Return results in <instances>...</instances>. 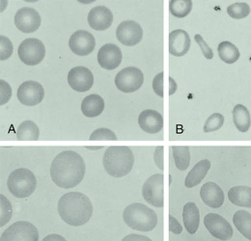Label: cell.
I'll return each mask as SVG.
<instances>
[{
    "label": "cell",
    "mask_w": 251,
    "mask_h": 241,
    "mask_svg": "<svg viewBox=\"0 0 251 241\" xmlns=\"http://www.w3.org/2000/svg\"><path fill=\"white\" fill-rule=\"evenodd\" d=\"M12 96V88L8 82L3 79L0 80V104L4 105L7 103Z\"/></svg>",
    "instance_id": "cell-37"
},
{
    "label": "cell",
    "mask_w": 251,
    "mask_h": 241,
    "mask_svg": "<svg viewBox=\"0 0 251 241\" xmlns=\"http://www.w3.org/2000/svg\"><path fill=\"white\" fill-rule=\"evenodd\" d=\"M227 14L235 20H243L251 14V7L246 2H238L227 8Z\"/></svg>",
    "instance_id": "cell-31"
},
{
    "label": "cell",
    "mask_w": 251,
    "mask_h": 241,
    "mask_svg": "<svg viewBox=\"0 0 251 241\" xmlns=\"http://www.w3.org/2000/svg\"><path fill=\"white\" fill-rule=\"evenodd\" d=\"M163 72L157 73L152 83L153 90L156 93V95L160 97H163Z\"/></svg>",
    "instance_id": "cell-38"
},
{
    "label": "cell",
    "mask_w": 251,
    "mask_h": 241,
    "mask_svg": "<svg viewBox=\"0 0 251 241\" xmlns=\"http://www.w3.org/2000/svg\"><path fill=\"white\" fill-rule=\"evenodd\" d=\"M57 210L63 221L73 227L85 225L93 215L91 200L80 192L64 194L58 201Z\"/></svg>",
    "instance_id": "cell-2"
},
{
    "label": "cell",
    "mask_w": 251,
    "mask_h": 241,
    "mask_svg": "<svg viewBox=\"0 0 251 241\" xmlns=\"http://www.w3.org/2000/svg\"><path fill=\"white\" fill-rule=\"evenodd\" d=\"M104 106V99L97 94H92L85 96L82 100L81 112L85 117L95 118L103 112Z\"/></svg>",
    "instance_id": "cell-21"
},
{
    "label": "cell",
    "mask_w": 251,
    "mask_h": 241,
    "mask_svg": "<svg viewBox=\"0 0 251 241\" xmlns=\"http://www.w3.org/2000/svg\"><path fill=\"white\" fill-rule=\"evenodd\" d=\"M13 209L9 199L3 194L0 195V227L6 225L12 218Z\"/></svg>",
    "instance_id": "cell-32"
},
{
    "label": "cell",
    "mask_w": 251,
    "mask_h": 241,
    "mask_svg": "<svg viewBox=\"0 0 251 241\" xmlns=\"http://www.w3.org/2000/svg\"><path fill=\"white\" fill-rule=\"evenodd\" d=\"M68 83L73 90L84 93L92 88L94 84V75L86 67H75L71 69L68 73Z\"/></svg>",
    "instance_id": "cell-11"
},
{
    "label": "cell",
    "mask_w": 251,
    "mask_h": 241,
    "mask_svg": "<svg viewBox=\"0 0 251 241\" xmlns=\"http://www.w3.org/2000/svg\"><path fill=\"white\" fill-rule=\"evenodd\" d=\"M14 51V47L12 42L5 36H0V60L9 59Z\"/></svg>",
    "instance_id": "cell-35"
},
{
    "label": "cell",
    "mask_w": 251,
    "mask_h": 241,
    "mask_svg": "<svg viewBox=\"0 0 251 241\" xmlns=\"http://www.w3.org/2000/svg\"><path fill=\"white\" fill-rule=\"evenodd\" d=\"M17 96L20 102L26 106H34L42 102L45 96L44 87L36 81H25L19 87Z\"/></svg>",
    "instance_id": "cell-15"
},
{
    "label": "cell",
    "mask_w": 251,
    "mask_h": 241,
    "mask_svg": "<svg viewBox=\"0 0 251 241\" xmlns=\"http://www.w3.org/2000/svg\"><path fill=\"white\" fill-rule=\"evenodd\" d=\"M10 193L19 199L31 196L37 187V179L33 172L26 168H20L13 171L7 181Z\"/></svg>",
    "instance_id": "cell-5"
},
{
    "label": "cell",
    "mask_w": 251,
    "mask_h": 241,
    "mask_svg": "<svg viewBox=\"0 0 251 241\" xmlns=\"http://www.w3.org/2000/svg\"><path fill=\"white\" fill-rule=\"evenodd\" d=\"M14 22L16 27L23 33H33L41 26L42 18L37 10L24 7L16 13Z\"/></svg>",
    "instance_id": "cell-12"
},
{
    "label": "cell",
    "mask_w": 251,
    "mask_h": 241,
    "mask_svg": "<svg viewBox=\"0 0 251 241\" xmlns=\"http://www.w3.org/2000/svg\"><path fill=\"white\" fill-rule=\"evenodd\" d=\"M0 241H39V232L30 222L19 221L2 233Z\"/></svg>",
    "instance_id": "cell-8"
},
{
    "label": "cell",
    "mask_w": 251,
    "mask_h": 241,
    "mask_svg": "<svg viewBox=\"0 0 251 241\" xmlns=\"http://www.w3.org/2000/svg\"><path fill=\"white\" fill-rule=\"evenodd\" d=\"M173 157L176 167L181 171H186L190 164V151L188 147H173Z\"/></svg>",
    "instance_id": "cell-30"
},
{
    "label": "cell",
    "mask_w": 251,
    "mask_h": 241,
    "mask_svg": "<svg viewBox=\"0 0 251 241\" xmlns=\"http://www.w3.org/2000/svg\"><path fill=\"white\" fill-rule=\"evenodd\" d=\"M102 164L109 176L123 178L131 171L134 155L128 147H109L104 151Z\"/></svg>",
    "instance_id": "cell-3"
},
{
    "label": "cell",
    "mask_w": 251,
    "mask_h": 241,
    "mask_svg": "<svg viewBox=\"0 0 251 241\" xmlns=\"http://www.w3.org/2000/svg\"><path fill=\"white\" fill-rule=\"evenodd\" d=\"M163 151H164V148L162 146H159L155 149V152H154V161H155L157 168L160 170H163V168H164V165H163L164 164L163 163V160H164L163 153L164 152Z\"/></svg>",
    "instance_id": "cell-40"
},
{
    "label": "cell",
    "mask_w": 251,
    "mask_h": 241,
    "mask_svg": "<svg viewBox=\"0 0 251 241\" xmlns=\"http://www.w3.org/2000/svg\"><path fill=\"white\" fill-rule=\"evenodd\" d=\"M71 50L78 56H87L93 52L96 40L93 34L86 30L75 31L69 40Z\"/></svg>",
    "instance_id": "cell-13"
},
{
    "label": "cell",
    "mask_w": 251,
    "mask_h": 241,
    "mask_svg": "<svg viewBox=\"0 0 251 241\" xmlns=\"http://www.w3.org/2000/svg\"><path fill=\"white\" fill-rule=\"evenodd\" d=\"M233 121L241 132H248L251 128V116L249 109L244 104H237L232 111Z\"/></svg>",
    "instance_id": "cell-25"
},
{
    "label": "cell",
    "mask_w": 251,
    "mask_h": 241,
    "mask_svg": "<svg viewBox=\"0 0 251 241\" xmlns=\"http://www.w3.org/2000/svg\"><path fill=\"white\" fill-rule=\"evenodd\" d=\"M190 37L182 29L172 31L169 34V52L176 57L186 55L190 48Z\"/></svg>",
    "instance_id": "cell-19"
},
{
    "label": "cell",
    "mask_w": 251,
    "mask_h": 241,
    "mask_svg": "<svg viewBox=\"0 0 251 241\" xmlns=\"http://www.w3.org/2000/svg\"><path fill=\"white\" fill-rule=\"evenodd\" d=\"M183 221L186 230L190 235H194L200 225V213L195 203L189 202L183 210Z\"/></svg>",
    "instance_id": "cell-24"
},
{
    "label": "cell",
    "mask_w": 251,
    "mask_h": 241,
    "mask_svg": "<svg viewBox=\"0 0 251 241\" xmlns=\"http://www.w3.org/2000/svg\"><path fill=\"white\" fill-rule=\"evenodd\" d=\"M223 123H224L223 115L220 113H213L206 120L203 130L205 133L217 131L222 127Z\"/></svg>",
    "instance_id": "cell-33"
},
{
    "label": "cell",
    "mask_w": 251,
    "mask_h": 241,
    "mask_svg": "<svg viewBox=\"0 0 251 241\" xmlns=\"http://www.w3.org/2000/svg\"><path fill=\"white\" fill-rule=\"evenodd\" d=\"M211 168V161L208 159H203L197 162L194 167L189 171L186 178L185 185L188 188H192L200 184V182L205 179L209 170Z\"/></svg>",
    "instance_id": "cell-23"
},
{
    "label": "cell",
    "mask_w": 251,
    "mask_h": 241,
    "mask_svg": "<svg viewBox=\"0 0 251 241\" xmlns=\"http://www.w3.org/2000/svg\"><path fill=\"white\" fill-rule=\"evenodd\" d=\"M229 201L238 207L251 209V187L247 185L234 186L228 191Z\"/></svg>",
    "instance_id": "cell-22"
},
{
    "label": "cell",
    "mask_w": 251,
    "mask_h": 241,
    "mask_svg": "<svg viewBox=\"0 0 251 241\" xmlns=\"http://www.w3.org/2000/svg\"><path fill=\"white\" fill-rule=\"evenodd\" d=\"M204 225L208 232L216 239L230 241L233 237V228L230 223L218 213H209L204 217Z\"/></svg>",
    "instance_id": "cell-10"
},
{
    "label": "cell",
    "mask_w": 251,
    "mask_h": 241,
    "mask_svg": "<svg viewBox=\"0 0 251 241\" xmlns=\"http://www.w3.org/2000/svg\"><path fill=\"white\" fill-rule=\"evenodd\" d=\"M87 21L92 29L97 31L106 30L112 25L113 15L107 7L97 6L90 10Z\"/></svg>",
    "instance_id": "cell-17"
},
{
    "label": "cell",
    "mask_w": 251,
    "mask_h": 241,
    "mask_svg": "<svg viewBox=\"0 0 251 241\" xmlns=\"http://www.w3.org/2000/svg\"><path fill=\"white\" fill-rule=\"evenodd\" d=\"M90 140H92V141H96V140L116 141V140H118V138L112 130L105 128V127H101V128L96 129L92 132V134L90 135Z\"/></svg>",
    "instance_id": "cell-34"
},
{
    "label": "cell",
    "mask_w": 251,
    "mask_h": 241,
    "mask_svg": "<svg viewBox=\"0 0 251 241\" xmlns=\"http://www.w3.org/2000/svg\"><path fill=\"white\" fill-rule=\"evenodd\" d=\"M194 40L197 43V45L200 47L201 51L203 53V55L205 56V58L211 60L214 58V52L213 49L207 45V43L205 42V40L203 39V37L200 34H196L194 36Z\"/></svg>",
    "instance_id": "cell-36"
},
{
    "label": "cell",
    "mask_w": 251,
    "mask_h": 241,
    "mask_svg": "<svg viewBox=\"0 0 251 241\" xmlns=\"http://www.w3.org/2000/svg\"><path fill=\"white\" fill-rule=\"evenodd\" d=\"M236 229L249 241H251V213L247 211H238L233 216Z\"/></svg>",
    "instance_id": "cell-26"
},
{
    "label": "cell",
    "mask_w": 251,
    "mask_h": 241,
    "mask_svg": "<svg viewBox=\"0 0 251 241\" xmlns=\"http://www.w3.org/2000/svg\"><path fill=\"white\" fill-rule=\"evenodd\" d=\"M121 241H151L149 238L141 235H136V234H131L125 237Z\"/></svg>",
    "instance_id": "cell-41"
},
{
    "label": "cell",
    "mask_w": 251,
    "mask_h": 241,
    "mask_svg": "<svg viewBox=\"0 0 251 241\" xmlns=\"http://www.w3.org/2000/svg\"><path fill=\"white\" fill-rule=\"evenodd\" d=\"M138 123L144 132L156 134L163 128V117L154 109H146L140 113Z\"/></svg>",
    "instance_id": "cell-20"
},
{
    "label": "cell",
    "mask_w": 251,
    "mask_h": 241,
    "mask_svg": "<svg viewBox=\"0 0 251 241\" xmlns=\"http://www.w3.org/2000/svg\"><path fill=\"white\" fill-rule=\"evenodd\" d=\"M163 181V175L156 174L147 179L143 184L142 196L144 200L153 207L162 208L164 205Z\"/></svg>",
    "instance_id": "cell-9"
},
{
    "label": "cell",
    "mask_w": 251,
    "mask_h": 241,
    "mask_svg": "<svg viewBox=\"0 0 251 241\" xmlns=\"http://www.w3.org/2000/svg\"><path fill=\"white\" fill-rule=\"evenodd\" d=\"M200 197L208 207L219 209L224 203V192L220 185L213 181L206 182L200 189Z\"/></svg>",
    "instance_id": "cell-18"
},
{
    "label": "cell",
    "mask_w": 251,
    "mask_h": 241,
    "mask_svg": "<svg viewBox=\"0 0 251 241\" xmlns=\"http://www.w3.org/2000/svg\"><path fill=\"white\" fill-rule=\"evenodd\" d=\"M218 52L221 61L226 64H234L239 60L241 56L239 48L228 41L220 43L218 47Z\"/></svg>",
    "instance_id": "cell-28"
},
{
    "label": "cell",
    "mask_w": 251,
    "mask_h": 241,
    "mask_svg": "<svg viewBox=\"0 0 251 241\" xmlns=\"http://www.w3.org/2000/svg\"><path fill=\"white\" fill-rule=\"evenodd\" d=\"M50 178L60 188L70 189L78 185L85 176L86 166L82 156L74 151L58 153L50 165Z\"/></svg>",
    "instance_id": "cell-1"
},
{
    "label": "cell",
    "mask_w": 251,
    "mask_h": 241,
    "mask_svg": "<svg viewBox=\"0 0 251 241\" xmlns=\"http://www.w3.org/2000/svg\"><path fill=\"white\" fill-rule=\"evenodd\" d=\"M42 241H67L66 239L60 236V235H56V234H52V235H49L47 236Z\"/></svg>",
    "instance_id": "cell-42"
},
{
    "label": "cell",
    "mask_w": 251,
    "mask_h": 241,
    "mask_svg": "<svg viewBox=\"0 0 251 241\" xmlns=\"http://www.w3.org/2000/svg\"><path fill=\"white\" fill-rule=\"evenodd\" d=\"M169 231L175 235H180L183 233L182 225L172 215H169Z\"/></svg>",
    "instance_id": "cell-39"
},
{
    "label": "cell",
    "mask_w": 251,
    "mask_h": 241,
    "mask_svg": "<svg viewBox=\"0 0 251 241\" xmlns=\"http://www.w3.org/2000/svg\"><path fill=\"white\" fill-rule=\"evenodd\" d=\"M21 61L27 66L39 65L46 56V48L42 41L29 38L21 43L18 48Z\"/></svg>",
    "instance_id": "cell-6"
},
{
    "label": "cell",
    "mask_w": 251,
    "mask_h": 241,
    "mask_svg": "<svg viewBox=\"0 0 251 241\" xmlns=\"http://www.w3.org/2000/svg\"><path fill=\"white\" fill-rule=\"evenodd\" d=\"M99 65L107 71L117 69L122 62V51L120 48L114 44H105L98 52Z\"/></svg>",
    "instance_id": "cell-16"
},
{
    "label": "cell",
    "mask_w": 251,
    "mask_h": 241,
    "mask_svg": "<svg viewBox=\"0 0 251 241\" xmlns=\"http://www.w3.org/2000/svg\"><path fill=\"white\" fill-rule=\"evenodd\" d=\"M116 37L122 45L133 47L141 42L143 38V29L141 25L134 21H125L118 25Z\"/></svg>",
    "instance_id": "cell-14"
},
{
    "label": "cell",
    "mask_w": 251,
    "mask_h": 241,
    "mask_svg": "<svg viewBox=\"0 0 251 241\" xmlns=\"http://www.w3.org/2000/svg\"><path fill=\"white\" fill-rule=\"evenodd\" d=\"M123 219L127 227L138 232H151L157 225V213L140 203L127 206L123 212Z\"/></svg>",
    "instance_id": "cell-4"
},
{
    "label": "cell",
    "mask_w": 251,
    "mask_h": 241,
    "mask_svg": "<svg viewBox=\"0 0 251 241\" xmlns=\"http://www.w3.org/2000/svg\"><path fill=\"white\" fill-rule=\"evenodd\" d=\"M192 10L191 0H170L169 11L170 13L179 19L186 18Z\"/></svg>",
    "instance_id": "cell-29"
},
{
    "label": "cell",
    "mask_w": 251,
    "mask_h": 241,
    "mask_svg": "<svg viewBox=\"0 0 251 241\" xmlns=\"http://www.w3.org/2000/svg\"><path fill=\"white\" fill-rule=\"evenodd\" d=\"M39 136V127L32 120H25L17 129V139L21 141H36Z\"/></svg>",
    "instance_id": "cell-27"
},
{
    "label": "cell",
    "mask_w": 251,
    "mask_h": 241,
    "mask_svg": "<svg viewBox=\"0 0 251 241\" xmlns=\"http://www.w3.org/2000/svg\"><path fill=\"white\" fill-rule=\"evenodd\" d=\"M176 91H177V83L172 77H170L169 78V95L172 96L173 94L176 93Z\"/></svg>",
    "instance_id": "cell-43"
},
{
    "label": "cell",
    "mask_w": 251,
    "mask_h": 241,
    "mask_svg": "<svg viewBox=\"0 0 251 241\" xmlns=\"http://www.w3.org/2000/svg\"><path fill=\"white\" fill-rule=\"evenodd\" d=\"M115 85L123 93H133L139 90L144 83L142 71L135 67H127L120 71L115 76Z\"/></svg>",
    "instance_id": "cell-7"
}]
</instances>
